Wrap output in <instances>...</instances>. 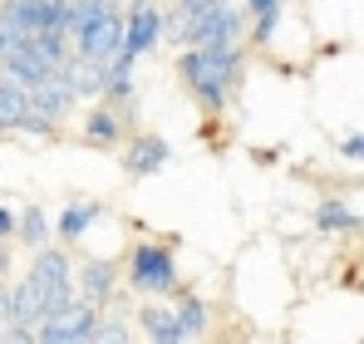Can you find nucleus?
Segmentation results:
<instances>
[{"label":"nucleus","mask_w":364,"mask_h":344,"mask_svg":"<svg viewBox=\"0 0 364 344\" xmlns=\"http://www.w3.org/2000/svg\"><path fill=\"white\" fill-rule=\"evenodd\" d=\"M123 35H128V20L109 0H69V40L79 59L114 64L123 55Z\"/></svg>","instance_id":"obj_1"},{"label":"nucleus","mask_w":364,"mask_h":344,"mask_svg":"<svg viewBox=\"0 0 364 344\" xmlns=\"http://www.w3.org/2000/svg\"><path fill=\"white\" fill-rule=\"evenodd\" d=\"M242 10L232 0H182L178 5V30L182 45L192 50H242Z\"/></svg>","instance_id":"obj_2"},{"label":"nucleus","mask_w":364,"mask_h":344,"mask_svg":"<svg viewBox=\"0 0 364 344\" xmlns=\"http://www.w3.org/2000/svg\"><path fill=\"white\" fill-rule=\"evenodd\" d=\"M182 84L207 104V109H222L242 79V50H187L182 55Z\"/></svg>","instance_id":"obj_3"},{"label":"nucleus","mask_w":364,"mask_h":344,"mask_svg":"<svg viewBox=\"0 0 364 344\" xmlns=\"http://www.w3.org/2000/svg\"><path fill=\"white\" fill-rule=\"evenodd\" d=\"M30 286H35L40 305H45V320L74 305V271H69L64 251H40V256H35V266H30Z\"/></svg>","instance_id":"obj_4"},{"label":"nucleus","mask_w":364,"mask_h":344,"mask_svg":"<svg viewBox=\"0 0 364 344\" xmlns=\"http://www.w3.org/2000/svg\"><path fill=\"white\" fill-rule=\"evenodd\" d=\"M0 15L25 35H50V30L69 35V0H5Z\"/></svg>","instance_id":"obj_5"},{"label":"nucleus","mask_w":364,"mask_h":344,"mask_svg":"<svg viewBox=\"0 0 364 344\" xmlns=\"http://www.w3.org/2000/svg\"><path fill=\"white\" fill-rule=\"evenodd\" d=\"M94 330H99L94 305H89V300H74L69 310L50 315V320L40 325V344H89V340H94Z\"/></svg>","instance_id":"obj_6"},{"label":"nucleus","mask_w":364,"mask_h":344,"mask_svg":"<svg viewBox=\"0 0 364 344\" xmlns=\"http://www.w3.org/2000/svg\"><path fill=\"white\" fill-rule=\"evenodd\" d=\"M69 109H74V89L55 74V79H45V84L30 89V123H25V128H30V133H50Z\"/></svg>","instance_id":"obj_7"},{"label":"nucleus","mask_w":364,"mask_h":344,"mask_svg":"<svg viewBox=\"0 0 364 344\" xmlns=\"http://www.w3.org/2000/svg\"><path fill=\"white\" fill-rule=\"evenodd\" d=\"M128 281L138 290H173L178 286V271H173V256L158 246V241H143L128 261Z\"/></svg>","instance_id":"obj_8"},{"label":"nucleus","mask_w":364,"mask_h":344,"mask_svg":"<svg viewBox=\"0 0 364 344\" xmlns=\"http://www.w3.org/2000/svg\"><path fill=\"white\" fill-rule=\"evenodd\" d=\"M158 35H163V10H153L148 0H138V5L128 10V35H123V55H128V59L148 55V50L158 45Z\"/></svg>","instance_id":"obj_9"},{"label":"nucleus","mask_w":364,"mask_h":344,"mask_svg":"<svg viewBox=\"0 0 364 344\" xmlns=\"http://www.w3.org/2000/svg\"><path fill=\"white\" fill-rule=\"evenodd\" d=\"M60 79L74 89V99H84V94H104V84H109V64H94V59H69L60 69Z\"/></svg>","instance_id":"obj_10"},{"label":"nucleus","mask_w":364,"mask_h":344,"mask_svg":"<svg viewBox=\"0 0 364 344\" xmlns=\"http://www.w3.org/2000/svg\"><path fill=\"white\" fill-rule=\"evenodd\" d=\"M30 123V89L0 74V128H25Z\"/></svg>","instance_id":"obj_11"},{"label":"nucleus","mask_w":364,"mask_h":344,"mask_svg":"<svg viewBox=\"0 0 364 344\" xmlns=\"http://www.w3.org/2000/svg\"><path fill=\"white\" fill-rule=\"evenodd\" d=\"M168 163V143L163 138H138V143H128V153H123V168L133 172V177H148V172H158Z\"/></svg>","instance_id":"obj_12"},{"label":"nucleus","mask_w":364,"mask_h":344,"mask_svg":"<svg viewBox=\"0 0 364 344\" xmlns=\"http://www.w3.org/2000/svg\"><path fill=\"white\" fill-rule=\"evenodd\" d=\"M79 295H84L89 305H104V300L114 295V266H109V261H89V266L79 271Z\"/></svg>","instance_id":"obj_13"},{"label":"nucleus","mask_w":364,"mask_h":344,"mask_svg":"<svg viewBox=\"0 0 364 344\" xmlns=\"http://www.w3.org/2000/svg\"><path fill=\"white\" fill-rule=\"evenodd\" d=\"M84 138L89 143H99V148H109V143H119L123 138V123L114 109H94V114L84 118Z\"/></svg>","instance_id":"obj_14"},{"label":"nucleus","mask_w":364,"mask_h":344,"mask_svg":"<svg viewBox=\"0 0 364 344\" xmlns=\"http://www.w3.org/2000/svg\"><path fill=\"white\" fill-rule=\"evenodd\" d=\"M143 330L153 344H182V320L173 310H143Z\"/></svg>","instance_id":"obj_15"},{"label":"nucleus","mask_w":364,"mask_h":344,"mask_svg":"<svg viewBox=\"0 0 364 344\" xmlns=\"http://www.w3.org/2000/svg\"><path fill=\"white\" fill-rule=\"evenodd\" d=\"M94 217H99V207H94V202H69V207H64V217H60V236H64V241H79V236L89 231Z\"/></svg>","instance_id":"obj_16"},{"label":"nucleus","mask_w":364,"mask_h":344,"mask_svg":"<svg viewBox=\"0 0 364 344\" xmlns=\"http://www.w3.org/2000/svg\"><path fill=\"white\" fill-rule=\"evenodd\" d=\"M246 10L256 15V40L266 45L271 30H276V10H281V0H246Z\"/></svg>","instance_id":"obj_17"},{"label":"nucleus","mask_w":364,"mask_h":344,"mask_svg":"<svg viewBox=\"0 0 364 344\" xmlns=\"http://www.w3.org/2000/svg\"><path fill=\"white\" fill-rule=\"evenodd\" d=\"M45 231H50L45 212H40V207H25V217H20V236H25L30 246H45Z\"/></svg>","instance_id":"obj_18"},{"label":"nucleus","mask_w":364,"mask_h":344,"mask_svg":"<svg viewBox=\"0 0 364 344\" xmlns=\"http://www.w3.org/2000/svg\"><path fill=\"white\" fill-rule=\"evenodd\" d=\"M320 227H325V231H350V227H360V217H350L345 207L330 202V207H320Z\"/></svg>","instance_id":"obj_19"},{"label":"nucleus","mask_w":364,"mask_h":344,"mask_svg":"<svg viewBox=\"0 0 364 344\" xmlns=\"http://www.w3.org/2000/svg\"><path fill=\"white\" fill-rule=\"evenodd\" d=\"M178 320H182V335H197V330L207 325V310H202V300H182Z\"/></svg>","instance_id":"obj_20"},{"label":"nucleus","mask_w":364,"mask_h":344,"mask_svg":"<svg viewBox=\"0 0 364 344\" xmlns=\"http://www.w3.org/2000/svg\"><path fill=\"white\" fill-rule=\"evenodd\" d=\"M89 344H128L123 320H99V330H94V340H89Z\"/></svg>","instance_id":"obj_21"},{"label":"nucleus","mask_w":364,"mask_h":344,"mask_svg":"<svg viewBox=\"0 0 364 344\" xmlns=\"http://www.w3.org/2000/svg\"><path fill=\"white\" fill-rule=\"evenodd\" d=\"M340 153H345V158H364V138H345Z\"/></svg>","instance_id":"obj_22"},{"label":"nucleus","mask_w":364,"mask_h":344,"mask_svg":"<svg viewBox=\"0 0 364 344\" xmlns=\"http://www.w3.org/2000/svg\"><path fill=\"white\" fill-rule=\"evenodd\" d=\"M20 227V222H15V217H10V212H5V207H0V241H5V236H10V231Z\"/></svg>","instance_id":"obj_23"},{"label":"nucleus","mask_w":364,"mask_h":344,"mask_svg":"<svg viewBox=\"0 0 364 344\" xmlns=\"http://www.w3.org/2000/svg\"><path fill=\"white\" fill-rule=\"evenodd\" d=\"M5 266H10V251H5V241H0V271H5Z\"/></svg>","instance_id":"obj_24"}]
</instances>
